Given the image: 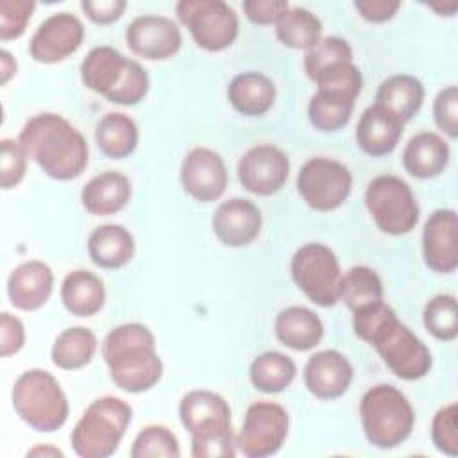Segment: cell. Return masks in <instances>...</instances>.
<instances>
[{
  "label": "cell",
  "mask_w": 458,
  "mask_h": 458,
  "mask_svg": "<svg viewBox=\"0 0 458 458\" xmlns=\"http://www.w3.org/2000/svg\"><path fill=\"white\" fill-rule=\"evenodd\" d=\"M295 376V361L279 351L261 352L252 360L249 367L250 383L256 390L265 394H279L286 390Z\"/></svg>",
  "instance_id": "32"
},
{
  "label": "cell",
  "mask_w": 458,
  "mask_h": 458,
  "mask_svg": "<svg viewBox=\"0 0 458 458\" xmlns=\"http://www.w3.org/2000/svg\"><path fill=\"white\" fill-rule=\"evenodd\" d=\"M352 175L349 168L331 157H311L297 174V191L315 211L338 209L351 195Z\"/></svg>",
  "instance_id": "12"
},
{
  "label": "cell",
  "mask_w": 458,
  "mask_h": 458,
  "mask_svg": "<svg viewBox=\"0 0 458 458\" xmlns=\"http://www.w3.org/2000/svg\"><path fill=\"white\" fill-rule=\"evenodd\" d=\"M52 290L54 272L39 259L20 263L7 277V297L21 311L39 310L50 299Z\"/></svg>",
  "instance_id": "21"
},
{
  "label": "cell",
  "mask_w": 458,
  "mask_h": 458,
  "mask_svg": "<svg viewBox=\"0 0 458 458\" xmlns=\"http://www.w3.org/2000/svg\"><path fill=\"white\" fill-rule=\"evenodd\" d=\"M365 206L381 233L401 236L419 222V204L406 181L397 175H377L365 190Z\"/></svg>",
  "instance_id": "9"
},
{
  "label": "cell",
  "mask_w": 458,
  "mask_h": 458,
  "mask_svg": "<svg viewBox=\"0 0 458 458\" xmlns=\"http://www.w3.org/2000/svg\"><path fill=\"white\" fill-rule=\"evenodd\" d=\"M342 61H352L351 45L338 36H327L322 38L315 47L306 50L302 66L306 75L313 81L320 72Z\"/></svg>",
  "instance_id": "39"
},
{
  "label": "cell",
  "mask_w": 458,
  "mask_h": 458,
  "mask_svg": "<svg viewBox=\"0 0 458 458\" xmlns=\"http://www.w3.org/2000/svg\"><path fill=\"white\" fill-rule=\"evenodd\" d=\"M313 82L320 91L338 93L352 100L358 98L363 86L361 72L352 61H342L326 68L313 79Z\"/></svg>",
  "instance_id": "38"
},
{
  "label": "cell",
  "mask_w": 458,
  "mask_h": 458,
  "mask_svg": "<svg viewBox=\"0 0 458 458\" xmlns=\"http://www.w3.org/2000/svg\"><path fill=\"white\" fill-rule=\"evenodd\" d=\"M403 129L404 123H401L395 116H392L377 104H372L361 113L358 120L356 143L365 154L372 157H381L390 154L397 147L403 136Z\"/></svg>",
  "instance_id": "22"
},
{
  "label": "cell",
  "mask_w": 458,
  "mask_h": 458,
  "mask_svg": "<svg viewBox=\"0 0 458 458\" xmlns=\"http://www.w3.org/2000/svg\"><path fill=\"white\" fill-rule=\"evenodd\" d=\"M0 148V184L2 190H13L25 177L29 156L20 140L4 138Z\"/></svg>",
  "instance_id": "41"
},
{
  "label": "cell",
  "mask_w": 458,
  "mask_h": 458,
  "mask_svg": "<svg viewBox=\"0 0 458 458\" xmlns=\"http://www.w3.org/2000/svg\"><path fill=\"white\" fill-rule=\"evenodd\" d=\"M59 295L63 306L72 315L91 317L102 310L106 301V288L95 272L77 268L64 276Z\"/></svg>",
  "instance_id": "29"
},
{
  "label": "cell",
  "mask_w": 458,
  "mask_h": 458,
  "mask_svg": "<svg viewBox=\"0 0 458 458\" xmlns=\"http://www.w3.org/2000/svg\"><path fill=\"white\" fill-rule=\"evenodd\" d=\"M354 333L370 344L383 363L397 377L415 381L424 377L433 365L428 345L403 322L386 302L352 313Z\"/></svg>",
  "instance_id": "1"
},
{
  "label": "cell",
  "mask_w": 458,
  "mask_h": 458,
  "mask_svg": "<svg viewBox=\"0 0 458 458\" xmlns=\"http://www.w3.org/2000/svg\"><path fill=\"white\" fill-rule=\"evenodd\" d=\"M288 437V413L272 401L252 403L236 435V449L247 458L276 454Z\"/></svg>",
  "instance_id": "13"
},
{
  "label": "cell",
  "mask_w": 458,
  "mask_h": 458,
  "mask_svg": "<svg viewBox=\"0 0 458 458\" xmlns=\"http://www.w3.org/2000/svg\"><path fill=\"white\" fill-rule=\"evenodd\" d=\"M277 39L295 50H310L322 39V21L304 7H290L276 21Z\"/></svg>",
  "instance_id": "34"
},
{
  "label": "cell",
  "mask_w": 458,
  "mask_h": 458,
  "mask_svg": "<svg viewBox=\"0 0 458 458\" xmlns=\"http://www.w3.org/2000/svg\"><path fill=\"white\" fill-rule=\"evenodd\" d=\"M297 288L317 306L331 308L340 301L342 270L336 254L324 243H304L290 263Z\"/></svg>",
  "instance_id": "10"
},
{
  "label": "cell",
  "mask_w": 458,
  "mask_h": 458,
  "mask_svg": "<svg viewBox=\"0 0 458 458\" xmlns=\"http://www.w3.org/2000/svg\"><path fill=\"white\" fill-rule=\"evenodd\" d=\"M340 301L352 311L367 310L383 301L381 277L365 265L351 267L340 279Z\"/></svg>",
  "instance_id": "33"
},
{
  "label": "cell",
  "mask_w": 458,
  "mask_h": 458,
  "mask_svg": "<svg viewBox=\"0 0 458 458\" xmlns=\"http://www.w3.org/2000/svg\"><path fill=\"white\" fill-rule=\"evenodd\" d=\"M360 420L370 445L394 449L411 435L415 411L399 388L379 383L363 394Z\"/></svg>",
  "instance_id": "6"
},
{
  "label": "cell",
  "mask_w": 458,
  "mask_h": 458,
  "mask_svg": "<svg viewBox=\"0 0 458 458\" xmlns=\"http://www.w3.org/2000/svg\"><path fill=\"white\" fill-rule=\"evenodd\" d=\"M175 14L193 41L208 52L225 50L238 38V16L224 0H181Z\"/></svg>",
  "instance_id": "11"
},
{
  "label": "cell",
  "mask_w": 458,
  "mask_h": 458,
  "mask_svg": "<svg viewBox=\"0 0 458 458\" xmlns=\"http://www.w3.org/2000/svg\"><path fill=\"white\" fill-rule=\"evenodd\" d=\"M131 195V181L120 172L106 170L84 184L81 191V202L88 213L107 216L122 211L129 204Z\"/></svg>",
  "instance_id": "23"
},
{
  "label": "cell",
  "mask_w": 458,
  "mask_h": 458,
  "mask_svg": "<svg viewBox=\"0 0 458 458\" xmlns=\"http://www.w3.org/2000/svg\"><path fill=\"white\" fill-rule=\"evenodd\" d=\"M179 177L184 191L199 202L218 200L227 186L224 159L206 147H195L184 156Z\"/></svg>",
  "instance_id": "17"
},
{
  "label": "cell",
  "mask_w": 458,
  "mask_h": 458,
  "mask_svg": "<svg viewBox=\"0 0 458 458\" xmlns=\"http://www.w3.org/2000/svg\"><path fill=\"white\" fill-rule=\"evenodd\" d=\"M422 258L429 270L451 274L458 267V218L454 209H435L422 229Z\"/></svg>",
  "instance_id": "18"
},
{
  "label": "cell",
  "mask_w": 458,
  "mask_h": 458,
  "mask_svg": "<svg viewBox=\"0 0 458 458\" xmlns=\"http://www.w3.org/2000/svg\"><path fill=\"white\" fill-rule=\"evenodd\" d=\"M18 140L27 156L52 179H75L88 166L86 138L61 114L39 113L29 118Z\"/></svg>",
  "instance_id": "2"
},
{
  "label": "cell",
  "mask_w": 458,
  "mask_h": 458,
  "mask_svg": "<svg viewBox=\"0 0 458 458\" xmlns=\"http://www.w3.org/2000/svg\"><path fill=\"white\" fill-rule=\"evenodd\" d=\"M179 419L191 437V456L233 458L236 437L227 401L211 390H190L179 401Z\"/></svg>",
  "instance_id": "4"
},
{
  "label": "cell",
  "mask_w": 458,
  "mask_h": 458,
  "mask_svg": "<svg viewBox=\"0 0 458 458\" xmlns=\"http://www.w3.org/2000/svg\"><path fill=\"white\" fill-rule=\"evenodd\" d=\"M95 140L98 150L106 157L125 159L136 150L140 131L136 122L129 114L111 111L97 122Z\"/></svg>",
  "instance_id": "30"
},
{
  "label": "cell",
  "mask_w": 458,
  "mask_h": 458,
  "mask_svg": "<svg viewBox=\"0 0 458 458\" xmlns=\"http://www.w3.org/2000/svg\"><path fill=\"white\" fill-rule=\"evenodd\" d=\"M290 174V159L284 150L272 143L250 147L238 161V179L254 195H272L279 191Z\"/></svg>",
  "instance_id": "14"
},
{
  "label": "cell",
  "mask_w": 458,
  "mask_h": 458,
  "mask_svg": "<svg viewBox=\"0 0 458 458\" xmlns=\"http://www.w3.org/2000/svg\"><path fill=\"white\" fill-rule=\"evenodd\" d=\"M304 385L318 399H336L344 395L354 377L351 361L335 349L311 354L304 365Z\"/></svg>",
  "instance_id": "20"
},
{
  "label": "cell",
  "mask_w": 458,
  "mask_h": 458,
  "mask_svg": "<svg viewBox=\"0 0 458 458\" xmlns=\"http://www.w3.org/2000/svg\"><path fill=\"white\" fill-rule=\"evenodd\" d=\"M356 11L372 23H383L395 16L397 9L401 7L399 0H356Z\"/></svg>",
  "instance_id": "47"
},
{
  "label": "cell",
  "mask_w": 458,
  "mask_h": 458,
  "mask_svg": "<svg viewBox=\"0 0 458 458\" xmlns=\"http://www.w3.org/2000/svg\"><path fill=\"white\" fill-rule=\"evenodd\" d=\"M97 347L98 342L91 329L84 326H73L57 335L50 351V358L52 363L63 370H77L93 360Z\"/></svg>",
  "instance_id": "31"
},
{
  "label": "cell",
  "mask_w": 458,
  "mask_h": 458,
  "mask_svg": "<svg viewBox=\"0 0 458 458\" xmlns=\"http://www.w3.org/2000/svg\"><path fill=\"white\" fill-rule=\"evenodd\" d=\"M125 41L136 55L148 61H165L179 52L182 34L172 18L143 14L127 25Z\"/></svg>",
  "instance_id": "16"
},
{
  "label": "cell",
  "mask_w": 458,
  "mask_h": 458,
  "mask_svg": "<svg viewBox=\"0 0 458 458\" xmlns=\"http://www.w3.org/2000/svg\"><path fill=\"white\" fill-rule=\"evenodd\" d=\"M16 415L39 433H52L64 426L70 406L59 381L43 369L21 372L11 390Z\"/></svg>",
  "instance_id": "7"
},
{
  "label": "cell",
  "mask_w": 458,
  "mask_h": 458,
  "mask_svg": "<svg viewBox=\"0 0 458 458\" xmlns=\"http://www.w3.org/2000/svg\"><path fill=\"white\" fill-rule=\"evenodd\" d=\"M354 102L356 100L347 98L344 95L317 89L308 104V118L317 131H340L349 123Z\"/></svg>",
  "instance_id": "35"
},
{
  "label": "cell",
  "mask_w": 458,
  "mask_h": 458,
  "mask_svg": "<svg viewBox=\"0 0 458 458\" xmlns=\"http://www.w3.org/2000/svg\"><path fill=\"white\" fill-rule=\"evenodd\" d=\"M81 79L88 89L120 106H136L150 88L147 70L109 45L95 47L86 54Z\"/></svg>",
  "instance_id": "5"
},
{
  "label": "cell",
  "mask_w": 458,
  "mask_h": 458,
  "mask_svg": "<svg viewBox=\"0 0 458 458\" xmlns=\"http://www.w3.org/2000/svg\"><path fill=\"white\" fill-rule=\"evenodd\" d=\"M274 331L283 345L302 352L320 344L324 324L315 311L304 306H288L277 313Z\"/></svg>",
  "instance_id": "25"
},
{
  "label": "cell",
  "mask_w": 458,
  "mask_h": 458,
  "mask_svg": "<svg viewBox=\"0 0 458 458\" xmlns=\"http://www.w3.org/2000/svg\"><path fill=\"white\" fill-rule=\"evenodd\" d=\"M102 358L109 369L111 381L129 394L150 390L163 376V361L156 351V338L140 322H129L111 329L102 342Z\"/></svg>",
  "instance_id": "3"
},
{
  "label": "cell",
  "mask_w": 458,
  "mask_h": 458,
  "mask_svg": "<svg viewBox=\"0 0 458 458\" xmlns=\"http://www.w3.org/2000/svg\"><path fill=\"white\" fill-rule=\"evenodd\" d=\"M261 224L259 208L242 197H233L218 204L211 218L215 236L227 247H245L252 243L261 231Z\"/></svg>",
  "instance_id": "19"
},
{
  "label": "cell",
  "mask_w": 458,
  "mask_h": 458,
  "mask_svg": "<svg viewBox=\"0 0 458 458\" xmlns=\"http://www.w3.org/2000/svg\"><path fill=\"white\" fill-rule=\"evenodd\" d=\"M426 331L442 342H451L458 336V308L456 297L451 293H438L431 297L422 311Z\"/></svg>",
  "instance_id": "36"
},
{
  "label": "cell",
  "mask_w": 458,
  "mask_h": 458,
  "mask_svg": "<svg viewBox=\"0 0 458 458\" xmlns=\"http://www.w3.org/2000/svg\"><path fill=\"white\" fill-rule=\"evenodd\" d=\"M127 7L125 0H82L81 9L84 14L98 25H107L116 21Z\"/></svg>",
  "instance_id": "46"
},
{
  "label": "cell",
  "mask_w": 458,
  "mask_h": 458,
  "mask_svg": "<svg viewBox=\"0 0 458 458\" xmlns=\"http://www.w3.org/2000/svg\"><path fill=\"white\" fill-rule=\"evenodd\" d=\"M25 344L23 322L7 311L0 315V354L4 358L16 354Z\"/></svg>",
  "instance_id": "45"
},
{
  "label": "cell",
  "mask_w": 458,
  "mask_h": 458,
  "mask_svg": "<svg viewBox=\"0 0 458 458\" xmlns=\"http://www.w3.org/2000/svg\"><path fill=\"white\" fill-rule=\"evenodd\" d=\"M449 156V145L442 136L422 131L408 140L403 150V166L411 177L433 179L447 168Z\"/></svg>",
  "instance_id": "24"
},
{
  "label": "cell",
  "mask_w": 458,
  "mask_h": 458,
  "mask_svg": "<svg viewBox=\"0 0 458 458\" xmlns=\"http://www.w3.org/2000/svg\"><path fill=\"white\" fill-rule=\"evenodd\" d=\"M424 102V86L422 82L410 73H395L385 79L377 91L376 102L379 107L395 116L401 123L410 122Z\"/></svg>",
  "instance_id": "27"
},
{
  "label": "cell",
  "mask_w": 458,
  "mask_h": 458,
  "mask_svg": "<svg viewBox=\"0 0 458 458\" xmlns=\"http://www.w3.org/2000/svg\"><path fill=\"white\" fill-rule=\"evenodd\" d=\"M132 458H177L181 447L177 437L161 424H150L143 428L131 447Z\"/></svg>",
  "instance_id": "37"
},
{
  "label": "cell",
  "mask_w": 458,
  "mask_h": 458,
  "mask_svg": "<svg viewBox=\"0 0 458 458\" xmlns=\"http://www.w3.org/2000/svg\"><path fill=\"white\" fill-rule=\"evenodd\" d=\"M431 440L433 445L447 454L458 456V406L449 403L440 408L431 420Z\"/></svg>",
  "instance_id": "40"
},
{
  "label": "cell",
  "mask_w": 458,
  "mask_h": 458,
  "mask_svg": "<svg viewBox=\"0 0 458 458\" xmlns=\"http://www.w3.org/2000/svg\"><path fill=\"white\" fill-rule=\"evenodd\" d=\"M131 420L132 408L123 399L114 395L95 399L72 429L70 442L75 454L82 458L111 456L118 449Z\"/></svg>",
  "instance_id": "8"
},
{
  "label": "cell",
  "mask_w": 458,
  "mask_h": 458,
  "mask_svg": "<svg viewBox=\"0 0 458 458\" xmlns=\"http://www.w3.org/2000/svg\"><path fill=\"white\" fill-rule=\"evenodd\" d=\"M16 68H18L16 59L5 48H2L0 50V82L7 84L9 79L16 75Z\"/></svg>",
  "instance_id": "48"
},
{
  "label": "cell",
  "mask_w": 458,
  "mask_h": 458,
  "mask_svg": "<svg viewBox=\"0 0 458 458\" xmlns=\"http://www.w3.org/2000/svg\"><path fill=\"white\" fill-rule=\"evenodd\" d=\"M433 118L437 127L451 140L458 138V88L447 86L438 91L433 102Z\"/></svg>",
  "instance_id": "43"
},
{
  "label": "cell",
  "mask_w": 458,
  "mask_h": 458,
  "mask_svg": "<svg viewBox=\"0 0 458 458\" xmlns=\"http://www.w3.org/2000/svg\"><path fill=\"white\" fill-rule=\"evenodd\" d=\"M429 9H433V11H437L440 16H453L454 14V11L458 9V4L456 2H453V4H447V5H437V4H429Z\"/></svg>",
  "instance_id": "50"
},
{
  "label": "cell",
  "mask_w": 458,
  "mask_h": 458,
  "mask_svg": "<svg viewBox=\"0 0 458 458\" xmlns=\"http://www.w3.org/2000/svg\"><path fill=\"white\" fill-rule=\"evenodd\" d=\"M134 238L120 224H104L91 231L88 238V254L91 261L106 270L125 267L134 256Z\"/></svg>",
  "instance_id": "26"
},
{
  "label": "cell",
  "mask_w": 458,
  "mask_h": 458,
  "mask_svg": "<svg viewBox=\"0 0 458 458\" xmlns=\"http://www.w3.org/2000/svg\"><path fill=\"white\" fill-rule=\"evenodd\" d=\"M82 39L84 25L75 14L54 13L38 25L29 43V54L38 63L54 64L75 54Z\"/></svg>",
  "instance_id": "15"
},
{
  "label": "cell",
  "mask_w": 458,
  "mask_h": 458,
  "mask_svg": "<svg viewBox=\"0 0 458 458\" xmlns=\"http://www.w3.org/2000/svg\"><path fill=\"white\" fill-rule=\"evenodd\" d=\"M245 18L256 25H276L283 13L290 9L286 0H245L242 4Z\"/></svg>",
  "instance_id": "44"
},
{
  "label": "cell",
  "mask_w": 458,
  "mask_h": 458,
  "mask_svg": "<svg viewBox=\"0 0 458 458\" xmlns=\"http://www.w3.org/2000/svg\"><path fill=\"white\" fill-rule=\"evenodd\" d=\"M27 456H59V458H63L64 453L54 445L45 444V445H36V447L29 449Z\"/></svg>",
  "instance_id": "49"
},
{
  "label": "cell",
  "mask_w": 458,
  "mask_h": 458,
  "mask_svg": "<svg viewBox=\"0 0 458 458\" xmlns=\"http://www.w3.org/2000/svg\"><path fill=\"white\" fill-rule=\"evenodd\" d=\"M36 2L32 0H2L0 2V39H18L30 21Z\"/></svg>",
  "instance_id": "42"
},
{
  "label": "cell",
  "mask_w": 458,
  "mask_h": 458,
  "mask_svg": "<svg viewBox=\"0 0 458 458\" xmlns=\"http://www.w3.org/2000/svg\"><path fill=\"white\" fill-rule=\"evenodd\" d=\"M227 98L240 114L261 116L274 106L276 86L261 72H243L229 82Z\"/></svg>",
  "instance_id": "28"
}]
</instances>
